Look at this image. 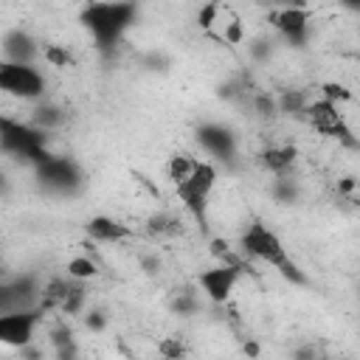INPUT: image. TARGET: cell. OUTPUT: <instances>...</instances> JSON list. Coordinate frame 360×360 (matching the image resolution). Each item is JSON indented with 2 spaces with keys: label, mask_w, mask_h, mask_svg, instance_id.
Segmentation results:
<instances>
[{
  "label": "cell",
  "mask_w": 360,
  "mask_h": 360,
  "mask_svg": "<svg viewBox=\"0 0 360 360\" xmlns=\"http://www.w3.org/2000/svg\"><path fill=\"white\" fill-rule=\"evenodd\" d=\"M239 250H242L248 259L273 267V270H276L278 276H284L290 284H295V287H304V284H307V276H304V270L292 262V256H290L284 239H281L270 225H264L262 219H253V222L242 231V236H239Z\"/></svg>",
  "instance_id": "cell-1"
},
{
  "label": "cell",
  "mask_w": 360,
  "mask_h": 360,
  "mask_svg": "<svg viewBox=\"0 0 360 360\" xmlns=\"http://www.w3.org/2000/svg\"><path fill=\"white\" fill-rule=\"evenodd\" d=\"M138 8L132 3H90L82 8V22L101 51L115 48L124 31L135 22Z\"/></svg>",
  "instance_id": "cell-2"
},
{
  "label": "cell",
  "mask_w": 360,
  "mask_h": 360,
  "mask_svg": "<svg viewBox=\"0 0 360 360\" xmlns=\"http://www.w3.org/2000/svg\"><path fill=\"white\" fill-rule=\"evenodd\" d=\"M217 180H219V172H217V163L214 160H202L194 166V172L174 183V194L180 200V205L186 208V214L200 225L205 228L208 225V205H211V194L217 188Z\"/></svg>",
  "instance_id": "cell-3"
},
{
  "label": "cell",
  "mask_w": 360,
  "mask_h": 360,
  "mask_svg": "<svg viewBox=\"0 0 360 360\" xmlns=\"http://www.w3.org/2000/svg\"><path fill=\"white\" fill-rule=\"evenodd\" d=\"M0 146H3L6 155L22 158L34 169L42 160L51 158V152H48V132L34 127L31 121L22 124V121H14L8 115H3V121H0Z\"/></svg>",
  "instance_id": "cell-4"
},
{
  "label": "cell",
  "mask_w": 360,
  "mask_h": 360,
  "mask_svg": "<svg viewBox=\"0 0 360 360\" xmlns=\"http://www.w3.org/2000/svg\"><path fill=\"white\" fill-rule=\"evenodd\" d=\"M0 90L11 98L20 101H34L39 104L45 98L48 82L37 65H14V62H0Z\"/></svg>",
  "instance_id": "cell-5"
},
{
  "label": "cell",
  "mask_w": 360,
  "mask_h": 360,
  "mask_svg": "<svg viewBox=\"0 0 360 360\" xmlns=\"http://www.w3.org/2000/svg\"><path fill=\"white\" fill-rule=\"evenodd\" d=\"M304 121H307L315 132H321L323 138H332V141H338V143H343V146L360 149V143H357V138H354V132H352V127H349V121L343 118V112H340L338 104H332V101H326V98L318 96V98L309 101V107H307V112H304Z\"/></svg>",
  "instance_id": "cell-6"
},
{
  "label": "cell",
  "mask_w": 360,
  "mask_h": 360,
  "mask_svg": "<svg viewBox=\"0 0 360 360\" xmlns=\"http://www.w3.org/2000/svg\"><path fill=\"white\" fill-rule=\"evenodd\" d=\"M37 180L42 183L45 191L51 194H76L84 183V174H82V166L70 158H59V155H51L48 160H42L37 166Z\"/></svg>",
  "instance_id": "cell-7"
},
{
  "label": "cell",
  "mask_w": 360,
  "mask_h": 360,
  "mask_svg": "<svg viewBox=\"0 0 360 360\" xmlns=\"http://www.w3.org/2000/svg\"><path fill=\"white\" fill-rule=\"evenodd\" d=\"M42 281L34 273H20L6 278L0 287V312H22V309H42Z\"/></svg>",
  "instance_id": "cell-8"
},
{
  "label": "cell",
  "mask_w": 360,
  "mask_h": 360,
  "mask_svg": "<svg viewBox=\"0 0 360 360\" xmlns=\"http://www.w3.org/2000/svg\"><path fill=\"white\" fill-rule=\"evenodd\" d=\"M42 309H22V312H0V343L11 349H25L34 343L37 326L42 323Z\"/></svg>",
  "instance_id": "cell-9"
},
{
  "label": "cell",
  "mask_w": 360,
  "mask_h": 360,
  "mask_svg": "<svg viewBox=\"0 0 360 360\" xmlns=\"http://www.w3.org/2000/svg\"><path fill=\"white\" fill-rule=\"evenodd\" d=\"M242 273L245 270H239V267H231V264H211V267H205L200 276H197V287H200V292L211 301V304H225L228 298H231V292L236 290V284H239V278H242Z\"/></svg>",
  "instance_id": "cell-10"
},
{
  "label": "cell",
  "mask_w": 360,
  "mask_h": 360,
  "mask_svg": "<svg viewBox=\"0 0 360 360\" xmlns=\"http://www.w3.org/2000/svg\"><path fill=\"white\" fill-rule=\"evenodd\" d=\"M270 25L287 37L292 45H304L307 42V34H309V20H312V11L304 8V6H284V8H276L270 11Z\"/></svg>",
  "instance_id": "cell-11"
},
{
  "label": "cell",
  "mask_w": 360,
  "mask_h": 360,
  "mask_svg": "<svg viewBox=\"0 0 360 360\" xmlns=\"http://www.w3.org/2000/svg\"><path fill=\"white\" fill-rule=\"evenodd\" d=\"M0 51H3L0 62H14V65H37V59L42 56L39 42L25 28H8L3 34Z\"/></svg>",
  "instance_id": "cell-12"
},
{
  "label": "cell",
  "mask_w": 360,
  "mask_h": 360,
  "mask_svg": "<svg viewBox=\"0 0 360 360\" xmlns=\"http://www.w3.org/2000/svg\"><path fill=\"white\" fill-rule=\"evenodd\" d=\"M197 141L217 160H233L236 158V135L225 124H217V121L202 124L197 129Z\"/></svg>",
  "instance_id": "cell-13"
},
{
  "label": "cell",
  "mask_w": 360,
  "mask_h": 360,
  "mask_svg": "<svg viewBox=\"0 0 360 360\" xmlns=\"http://www.w3.org/2000/svg\"><path fill=\"white\" fill-rule=\"evenodd\" d=\"M84 233H87V239H93L98 245H118V242H127L135 236V231L127 222L107 217V214H93L84 222Z\"/></svg>",
  "instance_id": "cell-14"
},
{
  "label": "cell",
  "mask_w": 360,
  "mask_h": 360,
  "mask_svg": "<svg viewBox=\"0 0 360 360\" xmlns=\"http://www.w3.org/2000/svg\"><path fill=\"white\" fill-rule=\"evenodd\" d=\"M295 158H298V149L292 143H270L259 152V163L276 177H287V172L295 166Z\"/></svg>",
  "instance_id": "cell-15"
},
{
  "label": "cell",
  "mask_w": 360,
  "mask_h": 360,
  "mask_svg": "<svg viewBox=\"0 0 360 360\" xmlns=\"http://www.w3.org/2000/svg\"><path fill=\"white\" fill-rule=\"evenodd\" d=\"M48 343H51V352L56 354V360H79V343L68 323H53L48 332Z\"/></svg>",
  "instance_id": "cell-16"
},
{
  "label": "cell",
  "mask_w": 360,
  "mask_h": 360,
  "mask_svg": "<svg viewBox=\"0 0 360 360\" xmlns=\"http://www.w3.org/2000/svg\"><path fill=\"white\" fill-rule=\"evenodd\" d=\"M31 124L39 127L42 132H51V129H56V127L65 124V110H62L59 104H53V101H39V104L34 107Z\"/></svg>",
  "instance_id": "cell-17"
},
{
  "label": "cell",
  "mask_w": 360,
  "mask_h": 360,
  "mask_svg": "<svg viewBox=\"0 0 360 360\" xmlns=\"http://www.w3.org/2000/svg\"><path fill=\"white\" fill-rule=\"evenodd\" d=\"M101 270H98V262L93 259V256H87V253H79V256H73V259H68V264H65V276H70V278H76V281H90V278H96Z\"/></svg>",
  "instance_id": "cell-18"
},
{
  "label": "cell",
  "mask_w": 360,
  "mask_h": 360,
  "mask_svg": "<svg viewBox=\"0 0 360 360\" xmlns=\"http://www.w3.org/2000/svg\"><path fill=\"white\" fill-rule=\"evenodd\" d=\"M276 101H278V112L304 118V112H307V107H309L312 98H309L304 90H284L281 96H276Z\"/></svg>",
  "instance_id": "cell-19"
},
{
  "label": "cell",
  "mask_w": 360,
  "mask_h": 360,
  "mask_svg": "<svg viewBox=\"0 0 360 360\" xmlns=\"http://www.w3.org/2000/svg\"><path fill=\"white\" fill-rule=\"evenodd\" d=\"M197 163H200V158H194V155H188V152H174V155L169 158V163H166V172H169L172 183H180V180H186V177L194 172Z\"/></svg>",
  "instance_id": "cell-20"
},
{
  "label": "cell",
  "mask_w": 360,
  "mask_h": 360,
  "mask_svg": "<svg viewBox=\"0 0 360 360\" xmlns=\"http://www.w3.org/2000/svg\"><path fill=\"white\" fill-rule=\"evenodd\" d=\"M146 228H149L152 233H158V236H174V233H180V231H183L180 219H177L174 214H169V211L152 214V217L146 219Z\"/></svg>",
  "instance_id": "cell-21"
},
{
  "label": "cell",
  "mask_w": 360,
  "mask_h": 360,
  "mask_svg": "<svg viewBox=\"0 0 360 360\" xmlns=\"http://www.w3.org/2000/svg\"><path fill=\"white\" fill-rule=\"evenodd\" d=\"M158 354H160L163 360H188V349H186L183 338H177V335L160 338V340H158Z\"/></svg>",
  "instance_id": "cell-22"
},
{
  "label": "cell",
  "mask_w": 360,
  "mask_h": 360,
  "mask_svg": "<svg viewBox=\"0 0 360 360\" xmlns=\"http://www.w3.org/2000/svg\"><path fill=\"white\" fill-rule=\"evenodd\" d=\"M321 98H326V101L340 107V101H352V90L346 84H340V82H323L321 84Z\"/></svg>",
  "instance_id": "cell-23"
},
{
  "label": "cell",
  "mask_w": 360,
  "mask_h": 360,
  "mask_svg": "<svg viewBox=\"0 0 360 360\" xmlns=\"http://www.w3.org/2000/svg\"><path fill=\"white\" fill-rule=\"evenodd\" d=\"M42 59H45L48 65H53V68H68V65L73 62L70 51L62 48V45H45V48H42Z\"/></svg>",
  "instance_id": "cell-24"
},
{
  "label": "cell",
  "mask_w": 360,
  "mask_h": 360,
  "mask_svg": "<svg viewBox=\"0 0 360 360\" xmlns=\"http://www.w3.org/2000/svg\"><path fill=\"white\" fill-rule=\"evenodd\" d=\"M172 309L180 312L183 318H188V315H194V312L200 309V301H197V295H191V292H180V295L172 301Z\"/></svg>",
  "instance_id": "cell-25"
},
{
  "label": "cell",
  "mask_w": 360,
  "mask_h": 360,
  "mask_svg": "<svg viewBox=\"0 0 360 360\" xmlns=\"http://www.w3.org/2000/svg\"><path fill=\"white\" fill-rule=\"evenodd\" d=\"M295 186H292V180L290 177H276V186H273V197L278 200V202H292L295 200Z\"/></svg>",
  "instance_id": "cell-26"
},
{
  "label": "cell",
  "mask_w": 360,
  "mask_h": 360,
  "mask_svg": "<svg viewBox=\"0 0 360 360\" xmlns=\"http://www.w3.org/2000/svg\"><path fill=\"white\" fill-rule=\"evenodd\" d=\"M253 107H256L259 115H276L278 112V101L270 93H256L253 96Z\"/></svg>",
  "instance_id": "cell-27"
},
{
  "label": "cell",
  "mask_w": 360,
  "mask_h": 360,
  "mask_svg": "<svg viewBox=\"0 0 360 360\" xmlns=\"http://www.w3.org/2000/svg\"><path fill=\"white\" fill-rule=\"evenodd\" d=\"M84 323H87V329L101 332V329H104V323H107V318H104V312H101V309H87V312H84Z\"/></svg>",
  "instance_id": "cell-28"
},
{
  "label": "cell",
  "mask_w": 360,
  "mask_h": 360,
  "mask_svg": "<svg viewBox=\"0 0 360 360\" xmlns=\"http://www.w3.org/2000/svg\"><path fill=\"white\" fill-rule=\"evenodd\" d=\"M219 11H222L219 6H205V8H202V11L197 14V20H200V25H202V28H211V25L217 22V14H219Z\"/></svg>",
  "instance_id": "cell-29"
},
{
  "label": "cell",
  "mask_w": 360,
  "mask_h": 360,
  "mask_svg": "<svg viewBox=\"0 0 360 360\" xmlns=\"http://www.w3.org/2000/svg\"><path fill=\"white\" fill-rule=\"evenodd\" d=\"M225 42H231V45H239V42H242V22H239V20L228 22V28H225Z\"/></svg>",
  "instance_id": "cell-30"
},
{
  "label": "cell",
  "mask_w": 360,
  "mask_h": 360,
  "mask_svg": "<svg viewBox=\"0 0 360 360\" xmlns=\"http://www.w3.org/2000/svg\"><path fill=\"white\" fill-rule=\"evenodd\" d=\"M292 360H318V349H315V343H304V346H298V349L292 352Z\"/></svg>",
  "instance_id": "cell-31"
},
{
  "label": "cell",
  "mask_w": 360,
  "mask_h": 360,
  "mask_svg": "<svg viewBox=\"0 0 360 360\" xmlns=\"http://www.w3.org/2000/svg\"><path fill=\"white\" fill-rule=\"evenodd\" d=\"M245 354H250V357H259V343L248 340V343H245Z\"/></svg>",
  "instance_id": "cell-32"
}]
</instances>
